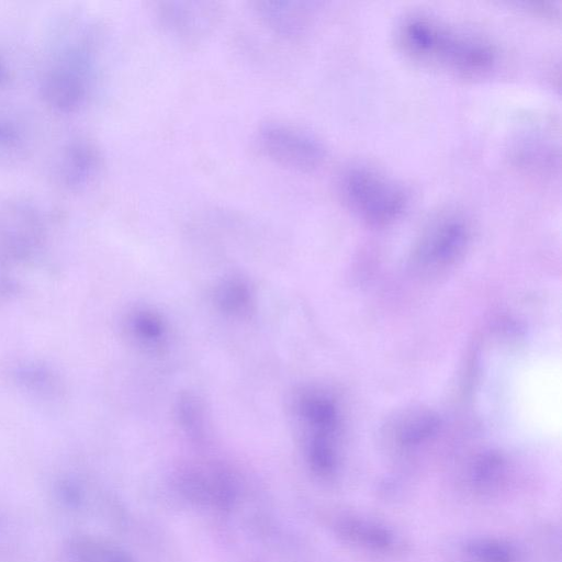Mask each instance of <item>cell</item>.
Masks as SVG:
<instances>
[{
	"mask_svg": "<svg viewBox=\"0 0 562 562\" xmlns=\"http://www.w3.org/2000/svg\"><path fill=\"white\" fill-rule=\"evenodd\" d=\"M396 37L412 59L457 74H483L496 61L488 41L424 13L406 15L397 25Z\"/></svg>",
	"mask_w": 562,
	"mask_h": 562,
	"instance_id": "cell-1",
	"label": "cell"
},
{
	"mask_svg": "<svg viewBox=\"0 0 562 562\" xmlns=\"http://www.w3.org/2000/svg\"><path fill=\"white\" fill-rule=\"evenodd\" d=\"M95 47L90 32L61 38L54 46L41 80L44 102L55 112L72 113L87 102L95 77Z\"/></svg>",
	"mask_w": 562,
	"mask_h": 562,
	"instance_id": "cell-2",
	"label": "cell"
},
{
	"mask_svg": "<svg viewBox=\"0 0 562 562\" xmlns=\"http://www.w3.org/2000/svg\"><path fill=\"white\" fill-rule=\"evenodd\" d=\"M339 188L346 205L361 220L374 225L393 222L408 203V195L401 184L364 166L347 169Z\"/></svg>",
	"mask_w": 562,
	"mask_h": 562,
	"instance_id": "cell-3",
	"label": "cell"
},
{
	"mask_svg": "<svg viewBox=\"0 0 562 562\" xmlns=\"http://www.w3.org/2000/svg\"><path fill=\"white\" fill-rule=\"evenodd\" d=\"M255 143L266 158L291 170H314L326 156L323 143L314 134L280 121L261 124L256 132Z\"/></svg>",
	"mask_w": 562,
	"mask_h": 562,
	"instance_id": "cell-4",
	"label": "cell"
},
{
	"mask_svg": "<svg viewBox=\"0 0 562 562\" xmlns=\"http://www.w3.org/2000/svg\"><path fill=\"white\" fill-rule=\"evenodd\" d=\"M469 237L464 217L454 212L440 214L424 229L414 250V261L420 269L445 268L463 254Z\"/></svg>",
	"mask_w": 562,
	"mask_h": 562,
	"instance_id": "cell-5",
	"label": "cell"
},
{
	"mask_svg": "<svg viewBox=\"0 0 562 562\" xmlns=\"http://www.w3.org/2000/svg\"><path fill=\"white\" fill-rule=\"evenodd\" d=\"M154 13L166 35L186 44L204 38L221 18V9L214 2L162 1Z\"/></svg>",
	"mask_w": 562,
	"mask_h": 562,
	"instance_id": "cell-6",
	"label": "cell"
},
{
	"mask_svg": "<svg viewBox=\"0 0 562 562\" xmlns=\"http://www.w3.org/2000/svg\"><path fill=\"white\" fill-rule=\"evenodd\" d=\"M254 5L255 13L263 25L286 38L303 34L313 14L310 2L259 1Z\"/></svg>",
	"mask_w": 562,
	"mask_h": 562,
	"instance_id": "cell-7",
	"label": "cell"
},
{
	"mask_svg": "<svg viewBox=\"0 0 562 562\" xmlns=\"http://www.w3.org/2000/svg\"><path fill=\"white\" fill-rule=\"evenodd\" d=\"M100 167V155L93 144L85 139L70 140L61 150L56 176L69 189L89 183Z\"/></svg>",
	"mask_w": 562,
	"mask_h": 562,
	"instance_id": "cell-8",
	"label": "cell"
},
{
	"mask_svg": "<svg viewBox=\"0 0 562 562\" xmlns=\"http://www.w3.org/2000/svg\"><path fill=\"white\" fill-rule=\"evenodd\" d=\"M300 416L313 428L314 436L331 435L338 424L335 405L328 398L318 394H303L297 402Z\"/></svg>",
	"mask_w": 562,
	"mask_h": 562,
	"instance_id": "cell-9",
	"label": "cell"
},
{
	"mask_svg": "<svg viewBox=\"0 0 562 562\" xmlns=\"http://www.w3.org/2000/svg\"><path fill=\"white\" fill-rule=\"evenodd\" d=\"M68 553L72 562H131L120 550L89 540L72 542Z\"/></svg>",
	"mask_w": 562,
	"mask_h": 562,
	"instance_id": "cell-10",
	"label": "cell"
},
{
	"mask_svg": "<svg viewBox=\"0 0 562 562\" xmlns=\"http://www.w3.org/2000/svg\"><path fill=\"white\" fill-rule=\"evenodd\" d=\"M439 426V419L431 413L409 416L400 428V441L405 446L416 445L431 436Z\"/></svg>",
	"mask_w": 562,
	"mask_h": 562,
	"instance_id": "cell-11",
	"label": "cell"
},
{
	"mask_svg": "<svg viewBox=\"0 0 562 562\" xmlns=\"http://www.w3.org/2000/svg\"><path fill=\"white\" fill-rule=\"evenodd\" d=\"M479 562H514L515 552L506 543L490 539L474 540L467 548Z\"/></svg>",
	"mask_w": 562,
	"mask_h": 562,
	"instance_id": "cell-12",
	"label": "cell"
},
{
	"mask_svg": "<svg viewBox=\"0 0 562 562\" xmlns=\"http://www.w3.org/2000/svg\"><path fill=\"white\" fill-rule=\"evenodd\" d=\"M342 528L349 537L367 546L385 548L392 542L391 535L378 526L361 521H348Z\"/></svg>",
	"mask_w": 562,
	"mask_h": 562,
	"instance_id": "cell-13",
	"label": "cell"
},
{
	"mask_svg": "<svg viewBox=\"0 0 562 562\" xmlns=\"http://www.w3.org/2000/svg\"><path fill=\"white\" fill-rule=\"evenodd\" d=\"M308 456L312 467L321 474H328L335 467V453L328 438L313 437L310 441Z\"/></svg>",
	"mask_w": 562,
	"mask_h": 562,
	"instance_id": "cell-14",
	"label": "cell"
},
{
	"mask_svg": "<svg viewBox=\"0 0 562 562\" xmlns=\"http://www.w3.org/2000/svg\"><path fill=\"white\" fill-rule=\"evenodd\" d=\"M24 146V134L12 120L0 115V157L11 156Z\"/></svg>",
	"mask_w": 562,
	"mask_h": 562,
	"instance_id": "cell-15",
	"label": "cell"
},
{
	"mask_svg": "<svg viewBox=\"0 0 562 562\" xmlns=\"http://www.w3.org/2000/svg\"><path fill=\"white\" fill-rule=\"evenodd\" d=\"M135 334L147 342H156L162 337L161 322L150 313H138L132 319Z\"/></svg>",
	"mask_w": 562,
	"mask_h": 562,
	"instance_id": "cell-16",
	"label": "cell"
},
{
	"mask_svg": "<svg viewBox=\"0 0 562 562\" xmlns=\"http://www.w3.org/2000/svg\"><path fill=\"white\" fill-rule=\"evenodd\" d=\"M247 289L240 283L231 282L224 285L218 293L220 303L227 311H238L248 302Z\"/></svg>",
	"mask_w": 562,
	"mask_h": 562,
	"instance_id": "cell-17",
	"label": "cell"
},
{
	"mask_svg": "<svg viewBox=\"0 0 562 562\" xmlns=\"http://www.w3.org/2000/svg\"><path fill=\"white\" fill-rule=\"evenodd\" d=\"M501 470V462L495 458L483 459L475 469V480L481 484L493 482Z\"/></svg>",
	"mask_w": 562,
	"mask_h": 562,
	"instance_id": "cell-18",
	"label": "cell"
},
{
	"mask_svg": "<svg viewBox=\"0 0 562 562\" xmlns=\"http://www.w3.org/2000/svg\"><path fill=\"white\" fill-rule=\"evenodd\" d=\"M9 81V70L5 61L0 56V88L5 87Z\"/></svg>",
	"mask_w": 562,
	"mask_h": 562,
	"instance_id": "cell-19",
	"label": "cell"
}]
</instances>
